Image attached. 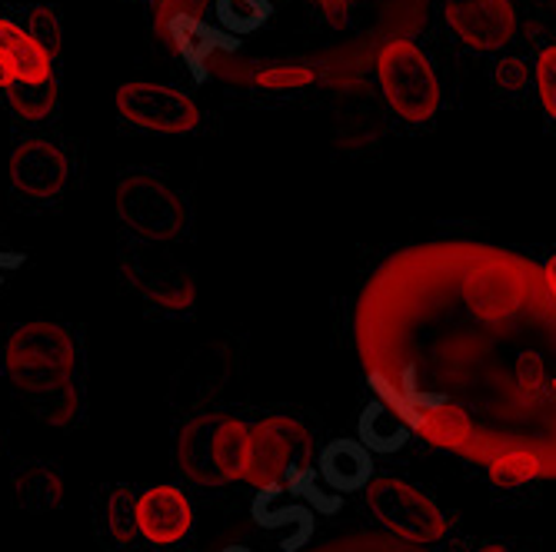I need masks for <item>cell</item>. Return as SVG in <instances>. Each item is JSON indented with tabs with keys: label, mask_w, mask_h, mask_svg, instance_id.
<instances>
[{
	"label": "cell",
	"mask_w": 556,
	"mask_h": 552,
	"mask_svg": "<svg viewBox=\"0 0 556 552\" xmlns=\"http://www.w3.org/2000/svg\"><path fill=\"white\" fill-rule=\"evenodd\" d=\"M193 506L180 486H147L137 496V529L150 545H177L190 536Z\"/></svg>",
	"instance_id": "cell-9"
},
{
	"label": "cell",
	"mask_w": 556,
	"mask_h": 552,
	"mask_svg": "<svg viewBox=\"0 0 556 552\" xmlns=\"http://www.w3.org/2000/svg\"><path fill=\"white\" fill-rule=\"evenodd\" d=\"M117 111L127 124L154 133H187L200 124L193 100L164 84H124L117 90Z\"/></svg>",
	"instance_id": "cell-7"
},
{
	"label": "cell",
	"mask_w": 556,
	"mask_h": 552,
	"mask_svg": "<svg viewBox=\"0 0 556 552\" xmlns=\"http://www.w3.org/2000/svg\"><path fill=\"white\" fill-rule=\"evenodd\" d=\"M410 436V429L403 426V420L387 410L383 403H374V410L364 416V442L367 449H377V453H390V449L403 446Z\"/></svg>",
	"instance_id": "cell-20"
},
{
	"label": "cell",
	"mask_w": 556,
	"mask_h": 552,
	"mask_svg": "<svg viewBox=\"0 0 556 552\" xmlns=\"http://www.w3.org/2000/svg\"><path fill=\"white\" fill-rule=\"evenodd\" d=\"M17 77H14V70H11V64L4 61V57H0V90H8L11 84H14Z\"/></svg>",
	"instance_id": "cell-29"
},
{
	"label": "cell",
	"mask_w": 556,
	"mask_h": 552,
	"mask_svg": "<svg viewBox=\"0 0 556 552\" xmlns=\"http://www.w3.org/2000/svg\"><path fill=\"white\" fill-rule=\"evenodd\" d=\"M314 80H317V70L303 64H277L254 77L261 90H300V87H311Z\"/></svg>",
	"instance_id": "cell-23"
},
{
	"label": "cell",
	"mask_w": 556,
	"mask_h": 552,
	"mask_svg": "<svg viewBox=\"0 0 556 552\" xmlns=\"http://www.w3.org/2000/svg\"><path fill=\"white\" fill-rule=\"evenodd\" d=\"M370 449L353 439H337L320 453V473L333 489H361L370 486Z\"/></svg>",
	"instance_id": "cell-12"
},
{
	"label": "cell",
	"mask_w": 556,
	"mask_h": 552,
	"mask_svg": "<svg viewBox=\"0 0 556 552\" xmlns=\"http://www.w3.org/2000/svg\"><path fill=\"white\" fill-rule=\"evenodd\" d=\"M543 280H546V286H549V293H553V299H556V257H549V260L543 264Z\"/></svg>",
	"instance_id": "cell-28"
},
{
	"label": "cell",
	"mask_w": 556,
	"mask_h": 552,
	"mask_svg": "<svg viewBox=\"0 0 556 552\" xmlns=\"http://www.w3.org/2000/svg\"><path fill=\"white\" fill-rule=\"evenodd\" d=\"M533 80H536V93H540V104H543L546 117L556 124V43L543 47L536 54Z\"/></svg>",
	"instance_id": "cell-24"
},
{
	"label": "cell",
	"mask_w": 556,
	"mask_h": 552,
	"mask_svg": "<svg viewBox=\"0 0 556 552\" xmlns=\"http://www.w3.org/2000/svg\"><path fill=\"white\" fill-rule=\"evenodd\" d=\"M0 57H4L17 80H50V54L34 43V37L14 21L0 17Z\"/></svg>",
	"instance_id": "cell-14"
},
{
	"label": "cell",
	"mask_w": 556,
	"mask_h": 552,
	"mask_svg": "<svg viewBox=\"0 0 556 552\" xmlns=\"http://www.w3.org/2000/svg\"><path fill=\"white\" fill-rule=\"evenodd\" d=\"M14 499L24 513H34V516L58 510L64 499L61 476L43 463H27L14 473Z\"/></svg>",
	"instance_id": "cell-15"
},
{
	"label": "cell",
	"mask_w": 556,
	"mask_h": 552,
	"mask_svg": "<svg viewBox=\"0 0 556 552\" xmlns=\"http://www.w3.org/2000/svg\"><path fill=\"white\" fill-rule=\"evenodd\" d=\"M127 277L134 280V286L147 299H154V304H161V307L187 310L193 304V283H190L187 270H180V267H170V270H161V273L127 267Z\"/></svg>",
	"instance_id": "cell-16"
},
{
	"label": "cell",
	"mask_w": 556,
	"mask_h": 552,
	"mask_svg": "<svg viewBox=\"0 0 556 552\" xmlns=\"http://www.w3.org/2000/svg\"><path fill=\"white\" fill-rule=\"evenodd\" d=\"M170 37L180 47V54L190 61L193 70H200V64H204L211 57V50L220 43V37L211 27H204V24L193 21V17H184V14L170 21Z\"/></svg>",
	"instance_id": "cell-19"
},
{
	"label": "cell",
	"mask_w": 556,
	"mask_h": 552,
	"mask_svg": "<svg viewBox=\"0 0 556 552\" xmlns=\"http://www.w3.org/2000/svg\"><path fill=\"white\" fill-rule=\"evenodd\" d=\"M11 180L30 200H54L67 183V157L58 143L30 137L11 154Z\"/></svg>",
	"instance_id": "cell-10"
},
{
	"label": "cell",
	"mask_w": 556,
	"mask_h": 552,
	"mask_svg": "<svg viewBox=\"0 0 556 552\" xmlns=\"http://www.w3.org/2000/svg\"><path fill=\"white\" fill-rule=\"evenodd\" d=\"M77 349L64 326L58 323H24L8 339V376L17 389L30 396H50L71 386Z\"/></svg>",
	"instance_id": "cell-2"
},
{
	"label": "cell",
	"mask_w": 556,
	"mask_h": 552,
	"mask_svg": "<svg viewBox=\"0 0 556 552\" xmlns=\"http://www.w3.org/2000/svg\"><path fill=\"white\" fill-rule=\"evenodd\" d=\"M117 217L143 240H177L187 227L180 196L154 174H130L117 187Z\"/></svg>",
	"instance_id": "cell-4"
},
{
	"label": "cell",
	"mask_w": 556,
	"mask_h": 552,
	"mask_svg": "<svg viewBox=\"0 0 556 552\" xmlns=\"http://www.w3.org/2000/svg\"><path fill=\"white\" fill-rule=\"evenodd\" d=\"M217 17L227 30L250 34L270 17V4L267 0H217Z\"/></svg>",
	"instance_id": "cell-21"
},
{
	"label": "cell",
	"mask_w": 556,
	"mask_h": 552,
	"mask_svg": "<svg viewBox=\"0 0 556 552\" xmlns=\"http://www.w3.org/2000/svg\"><path fill=\"white\" fill-rule=\"evenodd\" d=\"M486 473L503 489H517V486H527L533 479H546L540 457H533L530 449H507V453H500L496 460L486 463Z\"/></svg>",
	"instance_id": "cell-18"
},
{
	"label": "cell",
	"mask_w": 556,
	"mask_h": 552,
	"mask_svg": "<svg viewBox=\"0 0 556 552\" xmlns=\"http://www.w3.org/2000/svg\"><path fill=\"white\" fill-rule=\"evenodd\" d=\"M357 349L414 436L483 466L530 449L556 479V299L530 257L473 240L400 249L361 290Z\"/></svg>",
	"instance_id": "cell-1"
},
{
	"label": "cell",
	"mask_w": 556,
	"mask_h": 552,
	"mask_svg": "<svg viewBox=\"0 0 556 552\" xmlns=\"http://www.w3.org/2000/svg\"><path fill=\"white\" fill-rule=\"evenodd\" d=\"M43 399V420L47 423H54V426H67L74 416H77V389H74V383L71 386H61L58 393H50V396H40Z\"/></svg>",
	"instance_id": "cell-25"
},
{
	"label": "cell",
	"mask_w": 556,
	"mask_h": 552,
	"mask_svg": "<svg viewBox=\"0 0 556 552\" xmlns=\"http://www.w3.org/2000/svg\"><path fill=\"white\" fill-rule=\"evenodd\" d=\"M370 513L396 536L407 542H437L446 532V516L427 492L403 479H374L367 486Z\"/></svg>",
	"instance_id": "cell-5"
},
{
	"label": "cell",
	"mask_w": 556,
	"mask_h": 552,
	"mask_svg": "<svg viewBox=\"0 0 556 552\" xmlns=\"http://www.w3.org/2000/svg\"><path fill=\"white\" fill-rule=\"evenodd\" d=\"M443 21L473 50H500L517 34L514 0H443Z\"/></svg>",
	"instance_id": "cell-8"
},
{
	"label": "cell",
	"mask_w": 556,
	"mask_h": 552,
	"mask_svg": "<svg viewBox=\"0 0 556 552\" xmlns=\"http://www.w3.org/2000/svg\"><path fill=\"white\" fill-rule=\"evenodd\" d=\"M314 4L320 8L324 21L330 27H346V21H350V0H314Z\"/></svg>",
	"instance_id": "cell-27"
},
{
	"label": "cell",
	"mask_w": 556,
	"mask_h": 552,
	"mask_svg": "<svg viewBox=\"0 0 556 552\" xmlns=\"http://www.w3.org/2000/svg\"><path fill=\"white\" fill-rule=\"evenodd\" d=\"M8 104L24 120H43L58 107V80H14L8 87Z\"/></svg>",
	"instance_id": "cell-17"
},
{
	"label": "cell",
	"mask_w": 556,
	"mask_h": 552,
	"mask_svg": "<svg viewBox=\"0 0 556 552\" xmlns=\"http://www.w3.org/2000/svg\"><path fill=\"white\" fill-rule=\"evenodd\" d=\"M311 433L290 416H270L250 426V460L243 479L250 486H274L293 470L311 463Z\"/></svg>",
	"instance_id": "cell-6"
},
{
	"label": "cell",
	"mask_w": 556,
	"mask_h": 552,
	"mask_svg": "<svg viewBox=\"0 0 556 552\" xmlns=\"http://www.w3.org/2000/svg\"><path fill=\"white\" fill-rule=\"evenodd\" d=\"M480 552H514L510 545H503V542H490V545H483Z\"/></svg>",
	"instance_id": "cell-30"
},
{
	"label": "cell",
	"mask_w": 556,
	"mask_h": 552,
	"mask_svg": "<svg viewBox=\"0 0 556 552\" xmlns=\"http://www.w3.org/2000/svg\"><path fill=\"white\" fill-rule=\"evenodd\" d=\"M220 413L197 416L184 426L180 442H177V463L184 476L197 486H224L227 473L220 463V433H224Z\"/></svg>",
	"instance_id": "cell-11"
},
{
	"label": "cell",
	"mask_w": 556,
	"mask_h": 552,
	"mask_svg": "<svg viewBox=\"0 0 556 552\" xmlns=\"http://www.w3.org/2000/svg\"><path fill=\"white\" fill-rule=\"evenodd\" d=\"M27 34L34 37V43L43 50V54H50V61L58 57V50H61V21L54 14V8H30L27 14Z\"/></svg>",
	"instance_id": "cell-22"
},
{
	"label": "cell",
	"mask_w": 556,
	"mask_h": 552,
	"mask_svg": "<svg viewBox=\"0 0 556 552\" xmlns=\"http://www.w3.org/2000/svg\"><path fill=\"white\" fill-rule=\"evenodd\" d=\"M97 532L114 545H130L137 529V496L130 486L117 483L100 492V510H97Z\"/></svg>",
	"instance_id": "cell-13"
},
{
	"label": "cell",
	"mask_w": 556,
	"mask_h": 552,
	"mask_svg": "<svg viewBox=\"0 0 556 552\" xmlns=\"http://www.w3.org/2000/svg\"><path fill=\"white\" fill-rule=\"evenodd\" d=\"M377 77L390 111L407 124H427L440 107V80L424 54L407 37H390L377 50Z\"/></svg>",
	"instance_id": "cell-3"
},
{
	"label": "cell",
	"mask_w": 556,
	"mask_h": 552,
	"mask_svg": "<svg viewBox=\"0 0 556 552\" xmlns=\"http://www.w3.org/2000/svg\"><path fill=\"white\" fill-rule=\"evenodd\" d=\"M493 84L503 90V93H520L527 84H530V67L523 57H503L493 70Z\"/></svg>",
	"instance_id": "cell-26"
}]
</instances>
